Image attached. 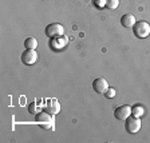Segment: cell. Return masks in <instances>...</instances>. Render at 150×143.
Here are the masks:
<instances>
[{
  "instance_id": "obj_14",
  "label": "cell",
  "mask_w": 150,
  "mask_h": 143,
  "mask_svg": "<svg viewBox=\"0 0 150 143\" xmlns=\"http://www.w3.org/2000/svg\"><path fill=\"white\" fill-rule=\"evenodd\" d=\"M115 94H117V91L114 90L112 87H109L106 90V92H105V97L107 98V99H112V98L115 97Z\"/></svg>"
},
{
  "instance_id": "obj_1",
  "label": "cell",
  "mask_w": 150,
  "mask_h": 143,
  "mask_svg": "<svg viewBox=\"0 0 150 143\" xmlns=\"http://www.w3.org/2000/svg\"><path fill=\"white\" fill-rule=\"evenodd\" d=\"M133 34L138 37V39H145L150 35V24L145 20L141 22H135V24L133 25Z\"/></svg>"
},
{
  "instance_id": "obj_8",
  "label": "cell",
  "mask_w": 150,
  "mask_h": 143,
  "mask_svg": "<svg viewBox=\"0 0 150 143\" xmlns=\"http://www.w3.org/2000/svg\"><path fill=\"white\" fill-rule=\"evenodd\" d=\"M67 44V39L64 36H58V37H52L50 42V47L51 50L54 51H60L63 47H66Z\"/></svg>"
},
{
  "instance_id": "obj_16",
  "label": "cell",
  "mask_w": 150,
  "mask_h": 143,
  "mask_svg": "<svg viewBox=\"0 0 150 143\" xmlns=\"http://www.w3.org/2000/svg\"><path fill=\"white\" fill-rule=\"evenodd\" d=\"M30 112H31V114H35V112H36V106H35L34 103L30 104Z\"/></svg>"
},
{
  "instance_id": "obj_12",
  "label": "cell",
  "mask_w": 150,
  "mask_h": 143,
  "mask_svg": "<svg viewBox=\"0 0 150 143\" xmlns=\"http://www.w3.org/2000/svg\"><path fill=\"white\" fill-rule=\"evenodd\" d=\"M144 114H145V110H144V107L141 106V104H137V106L131 107V115L137 116V118H142Z\"/></svg>"
},
{
  "instance_id": "obj_13",
  "label": "cell",
  "mask_w": 150,
  "mask_h": 143,
  "mask_svg": "<svg viewBox=\"0 0 150 143\" xmlns=\"http://www.w3.org/2000/svg\"><path fill=\"white\" fill-rule=\"evenodd\" d=\"M118 6H119V0H106V7L105 8L114 11V9L118 8Z\"/></svg>"
},
{
  "instance_id": "obj_6",
  "label": "cell",
  "mask_w": 150,
  "mask_h": 143,
  "mask_svg": "<svg viewBox=\"0 0 150 143\" xmlns=\"http://www.w3.org/2000/svg\"><path fill=\"white\" fill-rule=\"evenodd\" d=\"M130 115H131V106H129V104H123V106L117 107L115 111H114V116L118 120H126Z\"/></svg>"
},
{
  "instance_id": "obj_7",
  "label": "cell",
  "mask_w": 150,
  "mask_h": 143,
  "mask_svg": "<svg viewBox=\"0 0 150 143\" xmlns=\"http://www.w3.org/2000/svg\"><path fill=\"white\" fill-rule=\"evenodd\" d=\"M93 88H94V91H95V92H98V94H105V92H106V90L109 88V82H107L105 78L94 79Z\"/></svg>"
},
{
  "instance_id": "obj_3",
  "label": "cell",
  "mask_w": 150,
  "mask_h": 143,
  "mask_svg": "<svg viewBox=\"0 0 150 143\" xmlns=\"http://www.w3.org/2000/svg\"><path fill=\"white\" fill-rule=\"evenodd\" d=\"M44 34L48 37H58V36H63L64 35V27H63L60 23H51L46 27L44 30Z\"/></svg>"
},
{
  "instance_id": "obj_2",
  "label": "cell",
  "mask_w": 150,
  "mask_h": 143,
  "mask_svg": "<svg viewBox=\"0 0 150 143\" xmlns=\"http://www.w3.org/2000/svg\"><path fill=\"white\" fill-rule=\"evenodd\" d=\"M142 127V123H141V118H137L134 115H130L127 119L125 120V128L129 134H137L138 131Z\"/></svg>"
},
{
  "instance_id": "obj_15",
  "label": "cell",
  "mask_w": 150,
  "mask_h": 143,
  "mask_svg": "<svg viewBox=\"0 0 150 143\" xmlns=\"http://www.w3.org/2000/svg\"><path fill=\"white\" fill-rule=\"evenodd\" d=\"M94 6L98 7V8H105L106 7V0H93Z\"/></svg>"
},
{
  "instance_id": "obj_9",
  "label": "cell",
  "mask_w": 150,
  "mask_h": 143,
  "mask_svg": "<svg viewBox=\"0 0 150 143\" xmlns=\"http://www.w3.org/2000/svg\"><path fill=\"white\" fill-rule=\"evenodd\" d=\"M44 111H47L51 115H56L60 111V104L56 99H47V106L44 107Z\"/></svg>"
},
{
  "instance_id": "obj_10",
  "label": "cell",
  "mask_w": 150,
  "mask_h": 143,
  "mask_svg": "<svg viewBox=\"0 0 150 143\" xmlns=\"http://www.w3.org/2000/svg\"><path fill=\"white\" fill-rule=\"evenodd\" d=\"M135 22L137 20H135V16L133 13H125L121 18V24H122V27H125V28H133Z\"/></svg>"
},
{
  "instance_id": "obj_4",
  "label": "cell",
  "mask_w": 150,
  "mask_h": 143,
  "mask_svg": "<svg viewBox=\"0 0 150 143\" xmlns=\"http://www.w3.org/2000/svg\"><path fill=\"white\" fill-rule=\"evenodd\" d=\"M35 120H36L38 123H40V125L43 126L44 128H47V130H52V127H54L52 115L48 114L47 111H42V112H39V114H36Z\"/></svg>"
},
{
  "instance_id": "obj_11",
  "label": "cell",
  "mask_w": 150,
  "mask_h": 143,
  "mask_svg": "<svg viewBox=\"0 0 150 143\" xmlns=\"http://www.w3.org/2000/svg\"><path fill=\"white\" fill-rule=\"evenodd\" d=\"M24 47L25 50H35L38 47V40L35 37H27L24 40Z\"/></svg>"
},
{
  "instance_id": "obj_5",
  "label": "cell",
  "mask_w": 150,
  "mask_h": 143,
  "mask_svg": "<svg viewBox=\"0 0 150 143\" xmlns=\"http://www.w3.org/2000/svg\"><path fill=\"white\" fill-rule=\"evenodd\" d=\"M20 59H22L23 64L32 66V64H35L36 60H38V54H36L35 50H25V51H23Z\"/></svg>"
}]
</instances>
